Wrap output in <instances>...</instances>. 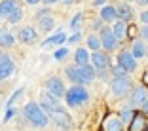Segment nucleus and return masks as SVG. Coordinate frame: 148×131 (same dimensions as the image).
<instances>
[{
  "label": "nucleus",
  "mask_w": 148,
  "mask_h": 131,
  "mask_svg": "<svg viewBox=\"0 0 148 131\" xmlns=\"http://www.w3.org/2000/svg\"><path fill=\"white\" fill-rule=\"evenodd\" d=\"M112 32H114V36H116V40H123L127 36V23L125 21H116L114 23V27H112Z\"/></svg>",
  "instance_id": "18"
},
{
  "label": "nucleus",
  "mask_w": 148,
  "mask_h": 131,
  "mask_svg": "<svg viewBox=\"0 0 148 131\" xmlns=\"http://www.w3.org/2000/svg\"><path fill=\"white\" fill-rule=\"evenodd\" d=\"M44 2H46V4H55L57 0H44Z\"/></svg>",
  "instance_id": "42"
},
{
  "label": "nucleus",
  "mask_w": 148,
  "mask_h": 131,
  "mask_svg": "<svg viewBox=\"0 0 148 131\" xmlns=\"http://www.w3.org/2000/svg\"><path fill=\"white\" fill-rule=\"evenodd\" d=\"M13 42H15V36L12 32L0 31V46L2 48H10V46H13Z\"/></svg>",
  "instance_id": "24"
},
{
  "label": "nucleus",
  "mask_w": 148,
  "mask_h": 131,
  "mask_svg": "<svg viewBox=\"0 0 148 131\" xmlns=\"http://www.w3.org/2000/svg\"><path fill=\"white\" fill-rule=\"evenodd\" d=\"M112 72H114V76H123V74H127V70L123 69V67H120V65H116L112 69Z\"/></svg>",
  "instance_id": "32"
},
{
  "label": "nucleus",
  "mask_w": 148,
  "mask_h": 131,
  "mask_svg": "<svg viewBox=\"0 0 148 131\" xmlns=\"http://www.w3.org/2000/svg\"><path fill=\"white\" fill-rule=\"evenodd\" d=\"M137 2H139L140 6H146V4H148V0H137Z\"/></svg>",
  "instance_id": "41"
},
{
  "label": "nucleus",
  "mask_w": 148,
  "mask_h": 131,
  "mask_svg": "<svg viewBox=\"0 0 148 131\" xmlns=\"http://www.w3.org/2000/svg\"><path fill=\"white\" fill-rule=\"evenodd\" d=\"M49 116H51L53 123H55V126H59L61 129H65V131L66 129H72V118H70V116L63 108H57L55 112H51Z\"/></svg>",
  "instance_id": "4"
},
{
  "label": "nucleus",
  "mask_w": 148,
  "mask_h": 131,
  "mask_svg": "<svg viewBox=\"0 0 148 131\" xmlns=\"http://www.w3.org/2000/svg\"><path fill=\"white\" fill-rule=\"evenodd\" d=\"M140 36H143V38L148 42V25H144L143 29H140Z\"/></svg>",
  "instance_id": "34"
},
{
  "label": "nucleus",
  "mask_w": 148,
  "mask_h": 131,
  "mask_svg": "<svg viewBox=\"0 0 148 131\" xmlns=\"http://www.w3.org/2000/svg\"><path fill=\"white\" fill-rule=\"evenodd\" d=\"M13 8H17V0H2L0 2V17H8L13 12Z\"/></svg>",
  "instance_id": "19"
},
{
  "label": "nucleus",
  "mask_w": 148,
  "mask_h": 131,
  "mask_svg": "<svg viewBox=\"0 0 148 131\" xmlns=\"http://www.w3.org/2000/svg\"><path fill=\"white\" fill-rule=\"evenodd\" d=\"M15 114V108H12V106H8V112H6V120H10Z\"/></svg>",
  "instance_id": "36"
},
{
  "label": "nucleus",
  "mask_w": 148,
  "mask_h": 131,
  "mask_svg": "<svg viewBox=\"0 0 148 131\" xmlns=\"http://www.w3.org/2000/svg\"><path fill=\"white\" fill-rule=\"evenodd\" d=\"M118 65L123 67L127 72H135V69H137V59L131 55V51H122L120 55H118Z\"/></svg>",
  "instance_id": "10"
},
{
  "label": "nucleus",
  "mask_w": 148,
  "mask_h": 131,
  "mask_svg": "<svg viewBox=\"0 0 148 131\" xmlns=\"http://www.w3.org/2000/svg\"><path fill=\"white\" fill-rule=\"evenodd\" d=\"M133 116H135V112H133L131 108H123V112H122V116H120V118H122V120H131Z\"/></svg>",
  "instance_id": "31"
},
{
  "label": "nucleus",
  "mask_w": 148,
  "mask_h": 131,
  "mask_svg": "<svg viewBox=\"0 0 148 131\" xmlns=\"http://www.w3.org/2000/svg\"><path fill=\"white\" fill-rule=\"evenodd\" d=\"M74 63H76L78 67L87 65V63H89V51L84 49V48H78V49H76V53H74Z\"/></svg>",
  "instance_id": "20"
},
{
  "label": "nucleus",
  "mask_w": 148,
  "mask_h": 131,
  "mask_svg": "<svg viewBox=\"0 0 148 131\" xmlns=\"http://www.w3.org/2000/svg\"><path fill=\"white\" fill-rule=\"evenodd\" d=\"M65 4H72V0H65Z\"/></svg>",
  "instance_id": "43"
},
{
  "label": "nucleus",
  "mask_w": 148,
  "mask_h": 131,
  "mask_svg": "<svg viewBox=\"0 0 148 131\" xmlns=\"http://www.w3.org/2000/svg\"><path fill=\"white\" fill-rule=\"evenodd\" d=\"M82 19H84V15H82V13H76V15L72 17V21H70V27L78 31V29H80V25H82Z\"/></svg>",
  "instance_id": "28"
},
{
  "label": "nucleus",
  "mask_w": 148,
  "mask_h": 131,
  "mask_svg": "<svg viewBox=\"0 0 148 131\" xmlns=\"http://www.w3.org/2000/svg\"><path fill=\"white\" fill-rule=\"evenodd\" d=\"M140 108H143V112H144V114H148V97H146V101H144L143 105H140Z\"/></svg>",
  "instance_id": "38"
},
{
  "label": "nucleus",
  "mask_w": 148,
  "mask_h": 131,
  "mask_svg": "<svg viewBox=\"0 0 148 131\" xmlns=\"http://www.w3.org/2000/svg\"><path fill=\"white\" fill-rule=\"evenodd\" d=\"M21 17H23V10L17 6V8H13V12L8 15V21L12 23V25H15V23H19V21H21Z\"/></svg>",
  "instance_id": "27"
},
{
  "label": "nucleus",
  "mask_w": 148,
  "mask_h": 131,
  "mask_svg": "<svg viewBox=\"0 0 148 131\" xmlns=\"http://www.w3.org/2000/svg\"><path fill=\"white\" fill-rule=\"evenodd\" d=\"M140 21H143L144 25H148V12H143V13H140Z\"/></svg>",
  "instance_id": "37"
},
{
  "label": "nucleus",
  "mask_w": 148,
  "mask_h": 131,
  "mask_svg": "<svg viewBox=\"0 0 148 131\" xmlns=\"http://www.w3.org/2000/svg\"><path fill=\"white\" fill-rule=\"evenodd\" d=\"M101 44L105 46V49H114L116 48L118 40H116V36H114L112 29H103V31H101Z\"/></svg>",
  "instance_id": "12"
},
{
  "label": "nucleus",
  "mask_w": 148,
  "mask_h": 131,
  "mask_svg": "<svg viewBox=\"0 0 148 131\" xmlns=\"http://www.w3.org/2000/svg\"><path fill=\"white\" fill-rule=\"evenodd\" d=\"M66 40V34L63 31H59V32H55L53 36H49V38H46L42 42V48H51V46H59V44H63Z\"/></svg>",
  "instance_id": "16"
},
{
  "label": "nucleus",
  "mask_w": 148,
  "mask_h": 131,
  "mask_svg": "<svg viewBox=\"0 0 148 131\" xmlns=\"http://www.w3.org/2000/svg\"><path fill=\"white\" fill-rule=\"evenodd\" d=\"M106 0H93V6H105Z\"/></svg>",
  "instance_id": "39"
},
{
  "label": "nucleus",
  "mask_w": 148,
  "mask_h": 131,
  "mask_svg": "<svg viewBox=\"0 0 148 131\" xmlns=\"http://www.w3.org/2000/svg\"><path fill=\"white\" fill-rule=\"evenodd\" d=\"M53 25H55V21H53V17H51V15H46V17H42V19H40V29H42L44 32L51 31V29H53Z\"/></svg>",
  "instance_id": "26"
},
{
  "label": "nucleus",
  "mask_w": 148,
  "mask_h": 131,
  "mask_svg": "<svg viewBox=\"0 0 148 131\" xmlns=\"http://www.w3.org/2000/svg\"><path fill=\"white\" fill-rule=\"evenodd\" d=\"M80 69V76H82V84H89V82H93L95 80V76H97V70L93 69V65H82V67H78Z\"/></svg>",
  "instance_id": "14"
},
{
  "label": "nucleus",
  "mask_w": 148,
  "mask_h": 131,
  "mask_svg": "<svg viewBox=\"0 0 148 131\" xmlns=\"http://www.w3.org/2000/svg\"><path fill=\"white\" fill-rule=\"evenodd\" d=\"M101 46H103V44H101V38H99V36H95V34H89V36H87V48H89V49L99 51Z\"/></svg>",
  "instance_id": "25"
},
{
  "label": "nucleus",
  "mask_w": 148,
  "mask_h": 131,
  "mask_svg": "<svg viewBox=\"0 0 148 131\" xmlns=\"http://www.w3.org/2000/svg\"><path fill=\"white\" fill-rule=\"evenodd\" d=\"M103 131H123V120L120 116H106L105 123H103Z\"/></svg>",
  "instance_id": "11"
},
{
  "label": "nucleus",
  "mask_w": 148,
  "mask_h": 131,
  "mask_svg": "<svg viewBox=\"0 0 148 131\" xmlns=\"http://www.w3.org/2000/svg\"><path fill=\"white\" fill-rule=\"evenodd\" d=\"M19 38H21L25 44H34L36 40H38L36 29H34V27H23L21 32H19Z\"/></svg>",
  "instance_id": "15"
},
{
  "label": "nucleus",
  "mask_w": 148,
  "mask_h": 131,
  "mask_svg": "<svg viewBox=\"0 0 148 131\" xmlns=\"http://www.w3.org/2000/svg\"><path fill=\"white\" fill-rule=\"evenodd\" d=\"M40 106H42V108L46 110L48 114L55 112L57 108H61V106H59V99H57V97H53L49 91H48V93H42V95H40Z\"/></svg>",
  "instance_id": "6"
},
{
  "label": "nucleus",
  "mask_w": 148,
  "mask_h": 131,
  "mask_svg": "<svg viewBox=\"0 0 148 131\" xmlns=\"http://www.w3.org/2000/svg\"><path fill=\"white\" fill-rule=\"evenodd\" d=\"M148 97V89L144 86L135 87V91L131 93V106H140Z\"/></svg>",
  "instance_id": "13"
},
{
  "label": "nucleus",
  "mask_w": 148,
  "mask_h": 131,
  "mask_svg": "<svg viewBox=\"0 0 148 131\" xmlns=\"http://www.w3.org/2000/svg\"><path fill=\"white\" fill-rule=\"evenodd\" d=\"M21 93H23V87H19L17 91H15V93H13V95H12V97H10V99H8V106H12L13 103H15V101L19 99V95H21Z\"/></svg>",
  "instance_id": "30"
},
{
  "label": "nucleus",
  "mask_w": 148,
  "mask_h": 131,
  "mask_svg": "<svg viewBox=\"0 0 148 131\" xmlns=\"http://www.w3.org/2000/svg\"><path fill=\"white\" fill-rule=\"evenodd\" d=\"M110 89L116 97H123L131 91V80L125 76H114L112 84H110Z\"/></svg>",
  "instance_id": "3"
},
{
  "label": "nucleus",
  "mask_w": 148,
  "mask_h": 131,
  "mask_svg": "<svg viewBox=\"0 0 148 131\" xmlns=\"http://www.w3.org/2000/svg\"><path fill=\"white\" fill-rule=\"evenodd\" d=\"M66 55H69V49H66V48H59L55 53H53V57H55L57 61H61V59H65Z\"/></svg>",
  "instance_id": "29"
},
{
  "label": "nucleus",
  "mask_w": 148,
  "mask_h": 131,
  "mask_svg": "<svg viewBox=\"0 0 148 131\" xmlns=\"http://www.w3.org/2000/svg\"><path fill=\"white\" fill-rule=\"evenodd\" d=\"M65 74H66L69 80H72V84H82V76H80V69H78V67H74V65L66 67Z\"/></svg>",
  "instance_id": "21"
},
{
  "label": "nucleus",
  "mask_w": 148,
  "mask_h": 131,
  "mask_svg": "<svg viewBox=\"0 0 148 131\" xmlns=\"http://www.w3.org/2000/svg\"><path fill=\"white\" fill-rule=\"evenodd\" d=\"M131 55L135 57V59L146 55V48H144V44L139 42V40H135V42H133V46H131Z\"/></svg>",
  "instance_id": "22"
},
{
  "label": "nucleus",
  "mask_w": 148,
  "mask_h": 131,
  "mask_svg": "<svg viewBox=\"0 0 148 131\" xmlns=\"http://www.w3.org/2000/svg\"><path fill=\"white\" fill-rule=\"evenodd\" d=\"M135 34H137V27L135 25L127 27V36H133V38H135Z\"/></svg>",
  "instance_id": "33"
},
{
  "label": "nucleus",
  "mask_w": 148,
  "mask_h": 131,
  "mask_svg": "<svg viewBox=\"0 0 148 131\" xmlns=\"http://www.w3.org/2000/svg\"><path fill=\"white\" fill-rule=\"evenodd\" d=\"M13 70H15L13 61L6 55V53H0V80L10 78V76L13 74Z\"/></svg>",
  "instance_id": "9"
},
{
  "label": "nucleus",
  "mask_w": 148,
  "mask_h": 131,
  "mask_svg": "<svg viewBox=\"0 0 148 131\" xmlns=\"http://www.w3.org/2000/svg\"><path fill=\"white\" fill-rule=\"evenodd\" d=\"M25 116H27V120L32 123V126H36V127H46L48 126V112L42 108V106L38 105V103H27L25 105Z\"/></svg>",
  "instance_id": "1"
},
{
  "label": "nucleus",
  "mask_w": 148,
  "mask_h": 131,
  "mask_svg": "<svg viewBox=\"0 0 148 131\" xmlns=\"http://www.w3.org/2000/svg\"><path fill=\"white\" fill-rule=\"evenodd\" d=\"M116 13H118V17L122 19V21H125V23L129 21V19H133V10H131V6L125 4V2L116 8Z\"/></svg>",
  "instance_id": "17"
},
{
  "label": "nucleus",
  "mask_w": 148,
  "mask_h": 131,
  "mask_svg": "<svg viewBox=\"0 0 148 131\" xmlns=\"http://www.w3.org/2000/svg\"><path fill=\"white\" fill-rule=\"evenodd\" d=\"M80 38H82V36H80V32L76 31V32H74V34H72V36H70V38H69V42H72V44H74V42H78Z\"/></svg>",
  "instance_id": "35"
},
{
  "label": "nucleus",
  "mask_w": 148,
  "mask_h": 131,
  "mask_svg": "<svg viewBox=\"0 0 148 131\" xmlns=\"http://www.w3.org/2000/svg\"><path fill=\"white\" fill-rule=\"evenodd\" d=\"M25 2H27V4H31V6H32V4H38L40 0H25Z\"/></svg>",
  "instance_id": "40"
},
{
  "label": "nucleus",
  "mask_w": 148,
  "mask_h": 131,
  "mask_svg": "<svg viewBox=\"0 0 148 131\" xmlns=\"http://www.w3.org/2000/svg\"><path fill=\"white\" fill-rule=\"evenodd\" d=\"M148 118L144 112H135V116L129 120V131H146Z\"/></svg>",
  "instance_id": "8"
},
{
  "label": "nucleus",
  "mask_w": 148,
  "mask_h": 131,
  "mask_svg": "<svg viewBox=\"0 0 148 131\" xmlns=\"http://www.w3.org/2000/svg\"><path fill=\"white\" fill-rule=\"evenodd\" d=\"M65 101H66V105H69L70 108H74V106H80V105H84V103H87V101H89V93H87L80 84H74L70 89H66Z\"/></svg>",
  "instance_id": "2"
},
{
  "label": "nucleus",
  "mask_w": 148,
  "mask_h": 131,
  "mask_svg": "<svg viewBox=\"0 0 148 131\" xmlns=\"http://www.w3.org/2000/svg\"><path fill=\"white\" fill-rule=\"evenodd\" d=\"M118 17L116 13V8H112V6H105V8L101 10V19L103 21H112V19Z\"/></svg>",
  "instance_id": "23"
},
{
  "label": "nucleus",
  "mask_w": 148,
  "mask_h": 131,
  "mask_svg": "<svg viewBox=\"0 0 148 131\" xmlns=\"http://www.w3.org/2000/svg\"><path fill=\"white\" fill-rule=\"evenodd\" d=\"M48 91L51 93L53 97H57V99L65 97L66 89H65V84H63V80H59L57 76H51V78L48 80Z\"/></svg>",
  "instance_id": "7"
},
{
  "label": "nucleus",
  "mask_w": 148,
  "mask_h": 131,
  "mask_svg": "<svg viewBox=\"0 0 148 131\" xmlns=\"http://www.w3.org/2000/svg\"><path fill=\"white\" fill-rule=\"evenodd\" d=\"M91 63H93V69L99 72L101 76H105L106 74V70H108V57L106 55H103L101 51H93V55H91Z\"/></svg>",
  "instance_id": "5"
}]
</instances>
